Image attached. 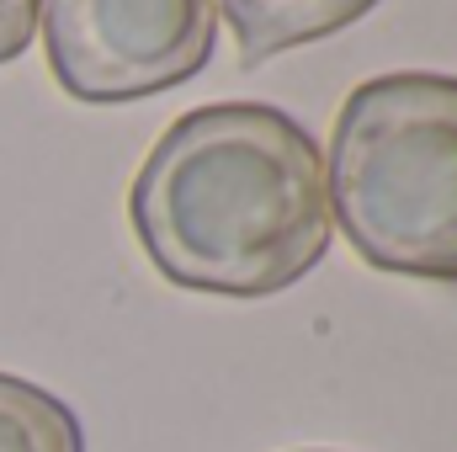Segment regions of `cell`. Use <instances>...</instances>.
I'll use <instances>...</instances> for the list:
<instances>
[{
  "mask_svg": "<svg viewBox=\"0 0 457 452\" xmlns=\"http://www.w3.org/2000/svg\"><path fill=\"white\" fill-rule=\"evenodd\" d=\"M149 266L213 298H271L330 255V187L314 133L266 102L181 113L128 192Z\"/></svg>",
  "mask_w": 457,
  "mask_h": 452,
  "instance_id": "cell-1",
  "label": "cell"
},
{
  "mask_svg": "<svg viewBox=\"0 0 457 452\" xmlns=\"http://www.w3.org/2000/svg\"><path fill=\"white\" fill-rule=\"evenodd\" d=\"M325 187L367 266L457 282V75L361 80L336 117Z\"/></svg>",
  "mask_w": 457,
  "mask_h": 452,
  "instance_id": "cell-2",
  "label": "cell"
},
{
  "mask_svg": "<svg viewBox=\"0 0 457 452\" xmlns=\"http://www.w3.org/2000/svg\"><path fill=\"white\" fill-rule=\"evenodd\" d=\"M37 21L54 80L91 107L187 86L219 43V0H43Z\"/></svg>",
  "mask_w": 457,
  "mask_h": 452,
  "instance_id": "cell-3",
  "label": "cell"
},
{
  "mask_svg": "<svg viewBox=\"0 0 457 452\" xmlns=\"http://www.w3.org/2000/svg\"><path fill=\"white\" fill-rule=\"evenodd\" d=\"M228 32L239 43V64H266L271 54L336 38L341 27L361 21L378 0H219Z\"/></svg>",
  "mask_w": 457,
  "mask_h": 452,
  "instance_id": "cell-4",
  "label": "cell"
},
{
  "mask_svg": "<svg viewBox=\"0 0 457 452\" xmlns=\"http://www.w3.org/2000/svg\"><path fill=\"white\" fill-rule=\"evenodd\" d=\"M0 452H86V437L59 394L0 372Z\"/></svg>",
  "mask_w": 457,
  "mask_h": 452,
  "instance_id": "cell-5",
  "label": "cell"
},
{
  "mask_svg": "<svg viewBox=\"0 0 457 452\" xmlns=\"http://www.w3.org/2000/svg\"><path fill=\"white\" fill-rule=\"evenodd\" d=\"M37 5L43 0H0V64L27 54V43L37 32Z\"/></svg>",
  "mask_w": 457,
  "mask_h": 452,
  "instance_id": "cell-6",
  "label": "cell"
}]
</instances>
